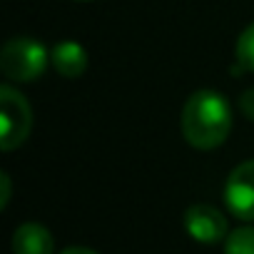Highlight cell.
I'll return each mask as SVG.
<instances>
[{
  "label": "cell",
  "instance_id": "6da1fadb",
  "mask_svg": "<svg viewBox=\"0 0 254 254\" xmlns=\"http://www.w3.org/2000/svg\"><path fill=\"white\" fill-rule=\"evenodd\" d=\"M180 127L194 150H214L229 137L232 107L222 92L197 90L185 100Z\"/></svg>",
  "mask_w": 254,
  "mask_h": 254
},
{
  "label": "cell",
  "instance_id": "7a4b0ae2",
  "mask_svg": "<svg viewBox=\"0 0 254 254\" xmlns=\"http://www.w3.org/2000/svg\"><path fill=\"white\" fill-rule=\"evenodd\" d=\"M50 63V53L35 38H13L0 50V70L13 82H35Z\"/></svg>",
  "mask_w": 254,
  "mask_h": 254
},
{
  "label": "cell",
  "instance_id": "3957f363",
  "mask_svg": "<svg viewBox=\"0 0 254 254\" xmlns=\"http://www.w3.org/2000/svg\"><path fill=\"white\" fill-rule=\"evenodd\" d=\"M33 130V110L25 95L10 85L0 87V150H18Z\"/></svg>",
  "mask_w": 254,
  "mask_h": 254
},
{
  "label": "cell",
  "instance_id": "277c9868",
  "mask_svg": "<svg viewBox=\"0 0 254 254\" xmlns=\"http://www.w3.org/2000/svg\"><path fill=\"white\" fill-rule=\"evenodd\" d=\"M224 204L237 219L254 222V160H247L229 172L224 182Z\"/></svg>",
  "mask_w": 254,
  "mask_h": 254
},
{
  "label": "cell",
  "instance_id": "5b68a950",
  "mask_svg": "<svg viewBox=\"0 0 254 254\" xmlns=\"http://www.w3.org/2000/svg\"><path fill=\"white\" fill-rule=\"evenodd\" d=\"M187 234L199 244H217L227 239V217L212 204H192L187 207L185 217Z\"/></svg>",
  "mask_w": 254,
  "mask_h": 254
},
{
  "label": "cell",
  "instance_id": "8992f818",
  "mask_svg": "<svg viewBox=\"0 0 254 254\" xmlns=\"http://www.w3.org/2000/svg\"><path fill=\"white\" fill-rule=\"evenodd\" d=\"M13 254H55V239L48 227L25 222L13 232Z\"/></svg>",
  "mask_w": 254,
  "mask_h": 254
},
{
  "label": "cell",
  "instance_id": "52a82bcc",
  "mask_svg": "<svg viewBox=\"0 0 254 254\" xmlns=\"http://www.w3.org/2000/svg\"><path fill=\"white\" fill-rule=\"evenodd\" d=\"M50 65L63 75V77H80L87 70V53L80 43L75 40H63L53 45L50 50Z\"/></svg>",
  "mask_w": 254,
  "mask_h": 254
},
{
  "label": "cell",
  "instance_id": "ba28073f",
  "mask_svg": "<svg viewBox=\"0 0 254 254\" xmlns=\"http://www.w3.org/2000/svg\"><path fill=\"white\" fill-rule=\"evenodd\" d=\"M234 63L244 72H254V23L247 25L234 45Z\"/></svg>",
  "mask_w": 254,
  "mask_h": 254
},
{
  "label": "cell",
  "instance_id": "9c48e42d",
  "mask_svg": "<svg viewBox=\"0 0 254 254\" xmlns=\"http://www.w3.org/2000/svg\"><path fill=\"white\" fill-rule=\"evenodd\" d=\"M224 254H254V227L244 224L227 234Z\"/></svg>",
  "mask_w": 254,
  "mask_h": 254
},
{
  "label": "cell",
  "instance_id": "30bf717a",
  "mask_svg": "<svg viewBox=\"0 0 254 254\" xmlns=\"http://www.w3.org/2000/svg\"><path fill=\"white\" fill-rule=\"evenodd\" d=\"M239 110H242V115L247 120L254 122V87H249V90H244L239 95Z\"/></svg>",
  "mask_w": 254,
  "mask_h": 254
},
{
  "label": "cell",
  "instance_id": "8fae6325",
  "mask_svg": "<svg viewBox=\"0 0 254 254\" xmlns=\"http://www.w3.org/2000/svg\"><path fill=\"white\" fill-rule=\"evenodd\" d=\"M0 187H3V194H0V207H8V202H10V177L3 172L0 175Z\"/></svg>",
  "mask_w": 254,
  "mask_h": 254
},
{
  "label": "cell",
  "instance_id": "7c38bea8",
  "mask_svg": "<svg viewBox=\"0 0 254 254\" xmlns=\"http://www.w3.org/2000/svg\"><path fill=\"white\" fill-rule=\"evenodd\" d=\"M60 254H97V252L90 249V247H67V249H63Z\"/></svg>",
  "mask_w": 254,
  "mask_h": 254
},
{
  "label": "cell",
  "instance_id": "4fadbf2b",
  "mask_svg": "<svg viewBox=\"0 0 254 254\" xmlns=\"http://www.w3.org/2000/svg\"><path fill=\"white\" fill-rule=\"evenodd\" d=\"M77 3H90V0H77Z\"/></svg>",
  "mask_w": 254,
  "mask_h": 254
}]
</instances>
